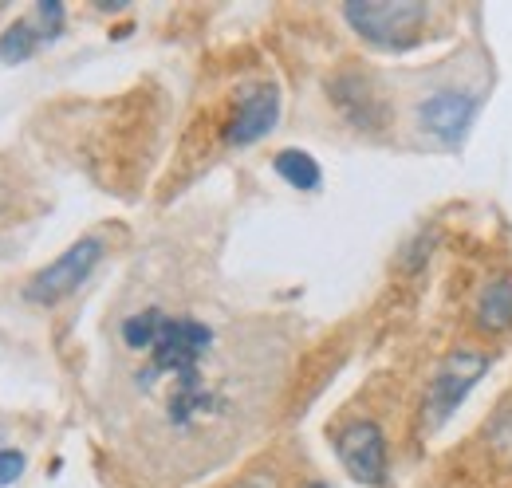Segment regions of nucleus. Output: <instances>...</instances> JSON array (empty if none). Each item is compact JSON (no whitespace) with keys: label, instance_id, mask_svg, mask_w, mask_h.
Returning a JSON list of instances; mask_svg holds the SVG:
<instances>
[{"label":"nucleus","instance_id":"nucleus-15","mask_svg":"<svg viewBox=\"0 0 512 488\" xmlns=\"http://www.w3.org/2000/svg\"><path fill=\"white\" fill-rule=\"evenodd\" d=\"M4 205H8V189L0 185V213H4Z\"/></svg>","mask_w":512,"mask_h":488},{"label":"nucleus","instance_id":"nucleus-11","mask_svg":"<svg viewBox=\"0 0 512 488\" xmlns=\"http://www.w3.org/2000/svg\"><path fill=\"white\" fill-rule=\"evenodd\" d=\"M477 323L485 331H509L512 327V276L493 280L477 300Z\"/></svg>","mask_w":512,"mask_h":488},{"label":"nucleus","instance_id":"nucleus-7","mask_svg":"<svg viewBox=\"0 0 512 488\" xmlns=\"http://www.w3.org/2000/svg\"><path fill=\"white\" fill-rule=\"evenodd\" d=\"M276 119H280V87L256 83L237 99V111L225 126V142L229 146H253L276 126Z\"/></svg>","mask_w":512,"mask_h":488},{"label":"nucleus","instance_id":"nucleus-6","mask_svg":"<svg viewBox=\"0 0 512 488\" xmlns=\"http://www.w3.org/2000/svg\"><path fill=\"white\" fill-rule=\"evenodd\" d=\"M481 111V95L473 91H461V87H446V91H434L430 99H422L418 107V122L426 134H434L438 142L457 146L465 138V130L473 126Z\"/></svg>","mask_w":512,"mask_h":488},{"label":"nucleus","instance_id":"nucleus-1","mask_svg":"<svg viewBox=\"0 0 512 488\" xmlns=\"http://www.w3.org/2000/svg\"><path fill=\"white\" fill-rule=\"evenodd\" d=\"M127 351L146 359L142 382H166V414L170 426L190 429L221 414V394L205 382V359L217 343L213 327L193 315H166L162 307H142L119 327Z\"/></svg>","mask_w":512,"mask_h":488},{"label":"nucleus","instance_id":"nucleus-2","mask_svg":"<svg viewBox=\"0 0 512 488\" xmlns=\"http://www.w3.org/2000/svg\"><path fill=\"white\" fill-rule=\"evenodd\" d=\"M343 20L375 48L402 52L422 40V28L430 24V4L418 0H351L343 4Z\"/></svg>","mask_w":512,"mask_h":488},{"label":"nucleus","instance_id":"nucleus-10","mask_svg":"<svg viewBox=\"0 0 512 488\" xmlns=\"http://www.w3.org/2000/svg\"><path fill=\"white\" fill-rule=\"evenodd\" d=\"M272 170L292 185V189H300V193H316L323 182L320 162H316L308 150H280V154L272 158Z\"/></svg>","mask_w":512,"mask_h":488},{"label":"nucleus","instance_id":"nucleus-14","mask_svg":"<svg viewBox=\"0 0 512 488\" xmlns=\"http://www.w3.org/2000/svg\"><path fill=\"white\" fill-rule=\"evenodd\" d=\"M24 465H28V457L20 449H0V488L16 485L24 477Z\"/></svg>","mask_w":512,"mask_h":488},{"label":"nucleus","instance_id":"nucleus-5","mask_svg":"<svg viewBox=\"0 0 512 488\" xmlns=\"http://www.w3.org/2000/svg\"><path fill=\"white\" fill-rule=\"evenodd\" d=\"M335 453L339 465L359 481V485L383 488L390 477V453H386V437L375 422H351L339 429L335 437Z\"/></svg>","mask_w":512,"mask_h":488},{"label":"nucleus","instance_id":"nucleus-13","mask_svg":"<svg viewBox=\"0 0 512 488\" xmlns=\"http://www.w3.org/2000/svg\"><path fill=\"white\" fill-rule=\"evenodd\" d=\"M36 20H40V28L48 32V40H56V36L64 32V4H60V0H40V4H36Z\"/></svg>","mask_w":512,"mask_h":488},{"label":"nucleus","instance_id":"nucleus-4","mask_svg":"<svg viewBox=\"0 0 512 488\" xmlns=\"http://www.w3.org/2000/svg\"><path fill=\"white\" fill-rule=\"evenodd\" d=\"M103 260V241L99 237H83L67 248L64 256H56L48 268H40L28 284H24V300L28 304H40V307H52L67 300L75 288L87 284V276L99 268Z\"/></svg>","mask_w":512,"mask_h":488},{"label":"nucleus","instance_id":"nucleus-9","mask_svg":"<svg viewBox=\"0 0 512 488\" xmlns=\"http://www.w3.org/2000/svg\"><path fill=\"white\" fill-rule=\"evenodd\" d=\"M40 44H52L48 40V32L40 28V20H36V12L32 16H20L4 36H0V63H24L36 56V48Z\"/></svg>","mask_w":512,"mask_h":488},{"label":"nucleus","instance_id":"nucleus-8","mask_svg":"<svg viewBox=\"0 0 512 488\" xmlns=\"http://www.w3.org/2000/svg\"><path fill=\"white\" fill-rule=\"evenodd\" d=\"M331 103L343 111V119L351 122V126H359V130H383L386 107L363 75L347 71V75L331 79Z\"/></svg>","mask_w":512,"mask_h":488},{"label":"nucleus","instance_id":"nucleus-12","mask_svg":"<svg viewBox=\"0 0 512 488\" xmlns=\"http://www.w3.org/2000/svg\"><path fill=\"white\" fill-rule=\"evenodd\" d=\"M489 445H493V453H497L501 461H509L512 465V406L493 422V429H489Z\"/></svg>","mask_w":512,"mask_h":488},{"label":"nucleus","instance_id":"nucleus-3","mask_svg":"<svg viewBox=\"0 0 512 488\" xmlns=\"http://www.w3.org/2000/svg\"><path fill=\"white\" fill-rule=\"evenodd\" d=\"M489 370V355L477 351V347H457L449 351V359L438 366L434 382H430V394H426V406H422V418H426V429L446 426L453 418V410L469 398V390L485 378Z\"/></svg>","mask_w":512,"mask_h":488},{"label":"nucleus","instance_id":"nucleus-16","mask_svg":"<svg viewBox=\"0 0 512 488\" xmlns=\"http://www.w3.org/2000/svg\"><path fill=\"white\" fill-rule=\"evenodd\" d=\"M304 488H327V485H323V481H312V485H304Z\"/></svg>","mask_w":512,"mask_h":488}]
</instances>
